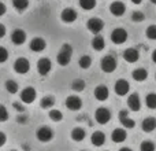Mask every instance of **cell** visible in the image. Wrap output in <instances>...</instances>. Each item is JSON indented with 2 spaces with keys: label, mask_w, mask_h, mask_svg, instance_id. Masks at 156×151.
I'll return each mask as SVG.
<instances>
[{
  "label": "cell",
  "mask_w": 156,
  "mask_h": 151,
  "mask_svg": "<svg viewBox=\"0 0 156 151\" xmlns=\"http://www.w3.org/2000/svg\"><path fill=\"white\" fill-rule=\"evenodd\" d=\"M71 57H73V47L70 44H63L56 57V62L60 66H67L71 61Z\"/></svg>",
  "instance_id": "6da1fadb"
},
{
  "label": "cell",
  "mask_w": 156,
  "mask_h": 151,
  "mask_svg": "<svg viewBox=\"0 0 156 151\" xmlns=\"http://www.w3.org/2000/svg\"><path fill=\"white\" fill-rule=\"evenodd\" d=\"M116 66H118V63H116L115 57H112V55H105L101 59V62H100V68H101V70L104 73H112V72H115Z\"/></svg>",
  "instance_id": "7a4b0ae2"
},
{
  "label": "cell",
  "mask_w": 156,
  "mask_h": 151,
  "mask_svg": "<svg viewBox=\"0 0 156 151\" xmlns=\"http://www.w3.org/2000/svg\"><path fill=\"white\" fill-rule=\"evenodd\" d=\"M127 40V32L123 29V28H116L111 32V41L116 46L119 44H123L125 41Z\"/></svg>",
  "instance_id": "3957f363"
},
{
  "label": "cell",
  "mask_w": 156,
  "mask_h": 151,
  "mask_svg": "<svg viewBox=\"0 0 156 151\" xmlns=\"http://www.w3.org/2000/svg\"><path fill=\"white\" fill-rule=\"evenodd\" d=\"M94 120L96 122H99L100 125H105L110 122L111 120V111L105 107H99L94 113Z\"/></svg>",
  "instance_id": "277c9868"
},
{
  "label": "cell",
  "mask_w": 156,
  "mask_h": 151,
  "mask_svg": "<svg viewBox=\"0 0 156 151\" xmlns=\"http://www.w3.org/2000/svg\"><path fill=\"white\" fill-rule=\"evenodd\" d=\"M86 28H88V30L90 33L99 35V33L103 30V28H104V22H103L100 18H90L88 22H86Z\"/></svg>",
  "instance_id": "5b68a950"
},
{
  "label": "cell",
  "mask_w": 156,
  "mask_h": 151,
  "mask_svg": "<svg viewBox=\"0 0 156 151\" xmlns=\"http://www.w3.org/2000/svg\"><path fill=\"white\" fill-rule=\"evenodd\" d=\"M36 136H37V139L41 143H48V142H51L52 139H54V131L48 127H41L40 129L37 131Z\"/></svg>",
  "instance_id": "8992f818"
},
{
  "label": "cell",
  "mask_w": 156,
  "mask_h": 151,
  "mask_svg": "<svg viewBox=\"0 0 156 151\" xmlns=\"http://www.w3.org/2000/svg\"><path fill=\"white\" fill-rule=\"evenodd\" d=\"M36 96H37V92H36V89L32 88V87H26V88H23L21 92V100L23 103H26V105L34 102Z\"/></svg>",
  "instance_id": "52a82bcc"
},
{
  "label": "cell",
  "mask_w": 156,
  "mask_h": 151,
  "mask_svg": "<svg viewBox=\"0 0 156 151\" xmlns=\"http://www.w3.org/2000/svg\"><path fill=\"white\" fill-rule=\"evenodd\" d=\"M30 69V63L26 58H18L14 63V70L18 74H26Z\"/></svg>",
  "instance_id": "ba28073f"
},
{
  "label": "cell",
  "mask_w": 156,
  "mask_h": 151,
  "mask_svg": "<svg viewBox=\"0 0 156 151\" xmlns=\"http://www.w3.org/2000/svg\"><path fill=\"white\" fill-rule=\"evenodd\" d=\"M119 122L122 124V127L129 128V129L134 128V125H136V121L129 117V111L127 110H121L119 111Z\"/></svg>",
  "instance_id": "9c48e42d"
},
{
  "label": "cell",
  "mask_w": 156,
  "mask_h": 151,
  "mask_svg": "<svg viewBox=\"0 0 156 151\" xmlns=\"http://www.w3.org/2000/svg\"><path fill=\"white\" fill-rule=\"evenodd\" d=\"M52 69V62L48 58H41L37 62V70L41 76H47Z\"/></svg>",
  "instance_id": "30bf717a"
},
{
  "label": "cell",
  "mask_w": 156,
  "mask_h": 151,
  "mask_svg": "<svg viewBox=\"0 0 156 151\" xmlns=\"http://www.w3.org/2000/svg\"><path fill=\"white\" fill-rule=\"evenodd\" d=\"M66 107L71 111H77L82 107V100H81V98L76 96V95L69 96L67 99H66Z\"/></svg>",
  "instance_id": "8fae6325"
},
{
  "label": "cell",
  "mask_w": 156,
  "mask_h": 151,
  "mask_svg": "<svg viewBox=\"0 0 156 151\" xmlns=\"http://www.w3.org/2000/svg\"><path fill=\"white\" fill-rule=\"evenodd\" d=\"M130 89V85L126 80H118L115 83V87H114V91L118 96H125V95L129 92Z\"/></svg>",
  "instance_id": "7c38bea8"
},
{
  "label": "cell",
  "mask_w": 156,
  "mask_h": 151,
  "mask_svg": "<svg viewBox=\"0 0 156 151\" xmlns=\"http://www.w3.org/2000/svg\"><path fill=\"white\" fill-rule=\"evenodd\" d=\"M77 17H78L77 11L73 10V8H65L62 11V14H60V18H62V21L65 24H73L77 19Z\"/></svg>",
  "instance_id": "4fadbf2b"
},
{
  "label": "cell",
  "mask_w": 156,
  "mask_h": 151,
  "mask_svg": "<svg viewBox=\"0 0 156 151\" xmlns=\"http://www.w3.org/2000/svg\"><path fill=\"white\" fill-rule=\"evenodd\" d=\"M11 41L15 46H22V44L26 41V33L22 29H15L11 33Z\"/></svg>",
  "instance_id": "5bb4252c"
},
{
  "label": "cell",
  "mask_w": 156,
  "mask_h": 151,
  "mask_svg": "<svg viewBox=\"0 0 156 151\" xmlns=\"http://www.w3.org/2000/svg\"><path fill=\"white\" fill-rule=\"evenodd\" d=\"M110 96V91L105 85H97L94 88V98H96L99 102H104V100L108 99Z\"/></svg>",
  "instance_id": "9a60e30c"
},
{
  "label": "cell",
  "mask_w": 156,
  "mask_h": 151,
  "mask_svg": "<svg viewBox=\"0 0 156 151\" xmlns=\"http://www.w3.org/2000/svg\"><path fill=\"white\" fill-rule=\"evenodd\" d=\"M123 59L126 61L127 63H134L140 59V52L136 48H127V50H125V52H123Z\"/></svg>",
  "instance_id": "2e32d148"
},
{
  "label": "cell",
  "mask_w": 156,
  "mask_h": 151,
  "mask_svg": "<svg viewBox=\"0 0 156 151\" xmlns=\"http://www.w3.org/2000/svg\"><path fill=\"white\" fill-rule=\"evenodd\" d=\"M110 11L114 17H122L126 13V6L122 2H114V3H111V6H110Z\"/></svg>",
  "instance_id": "e0dca14e"
},
{
  "label": "cell",
  "mask_w": 156,
  "mask_h": 151,
  "mask_svg": "<svg viewBox=\"0 0 156 151\" xmlns=\"http://www.w3.org/2000/svg\"><path fill=\"white\" fill-rule=\"evenodd\" d=\"M127 106L132 111H140L141 109V100L137 94H132L127 98Z\"/></svg>",
  "instance_id": "ac0fdd59"
},
{
  "label": "cell",
  "mask_w": 156,
  "mask_h": 151,
  "mask_svg": "<svg viewBox=\"0 0 156 151\" xmlns=\"http://www.w3.org/2000/svg\"><path fill=\"white\" fill-rule=\"evenodd\" d=\"M45 47H47L45 40L41 37H36L30 41V50H32L33 52H41L45 50Z\"/></svg>",
  "instance_id": "d6986e66"
},
{
  "label": "cell",
  "mask_w": 156,
  "mask_h": 151,
  "mask_svg": "<svg viewBox=\"0 0 156 151\" xmlns=\"http://www.w3.org/2000/svg\"><path fill=\"white\" fill-rule=\"evenodd\" d=\"M127 138V133L125 129H122V128H118V129H114L112 133H111V139H112L114 143H122V142H125Z\"/></svg>",
  "instance_id": "ffe728a7"
},
{
  "label": "cell",
  "mask_w": 156,
  "mask_h": 151,
  "mask_svg": "<svg viewBox=\"0 0 156 151\" xmlns=\"http://www.w3.org/2000/svg\"><path fill=\"white\" fill-rule=\"evenodd\" d=\"M141 128H143V131L147 132V133L154 132V131L156 129V118H154V117H148V118H145L143 122H141Z\"/></svg>",
  "instance_id": "44dd1931"
},
{
  "label": "cell",
  "mask_w": 156,
  "mask_h": 151,
  "mask_svg": "<svg viewBox=\"0 0 156 151\" xmlns=\"http://www.w3.org/2000/svg\"><path fill=\"white\" fill-rule=\"evenodd\" d=\"M90 142L94 147H101L103 144L105 143V135L100 131H96L93 135L90 136Z\"/></svg>",
  "instance_id": "7402d4cb"
},
{
  "label": "cell",
  "mask_w": 156,
  "mask_h": 151,
  "mask_svg": "<svg viewBox=\"0 0 156 151\" xmlns=\"http://www.w3.org/2000/svg\"><path fill=\"white\" fill-rule=\"evenodd\" d=\"M104 47H105L104 39L99 35H94V37L92 39V48H93L94 51H103Z\"/></svg>",
  "instance_id": "603a6c76"
},
{
  "label": "cell",
  "mask_w": 156,
  "mask_h": 151,
  "mask_svg": "<svg viewBox=\"0 0 156 151\" xmlns=\"http://www.w3.org/2000/svg\"><path fill=\"white\" fill-rule=\"evenodd\" d=\"M132 77H133V80H134V81L141 83V81L147 80V77H148V72H147L144 68H138V69H136V70L133 72Z\"/></svg>",
  "instance_id": "cb8c5ba5"
},
{
  "label": "cell",
  "mask_w": 156,
  "mask_h": 151,
  "mask_svg": "<svg viewBox=\"0 0 156 151\" xmlns=\"http://www.w3.org/2000/svg\"><path fill=\"white\" fill-rule=\"evenodd\" d=\"M85 138H86V132L82 128H74V129L71 131V139H73L74 142H82Z\"/></svg>",
  "instance_id": "d4e9b609"
},
{
  "label": "cell",
  "mask_w": 156,
  "mask_h": 151,
  "mask_svg": "<svg viewBox=\"0 0 156 151\" xmlns=\"http://www.w3.org/2000/svg\"><path fill=\"white\" fill-rule=\"evenodd\" d=\"M86 84L83 80H81V78H77V80L73 81V84H71V89H73L74 92H82L83 89H85Z\"/></svg>",
  "instance_id": "484cf974"
},
{
  "label": "cell",
  "mask_w": 156,
  "mask_h": 151,
  "mask_svg": "<svg viewBox=\"0 0 156 151\" xmlns=\"http://www.w3.org/2000/svg\"><path fill=\"white\" fill-rule=\"evenodd\" d=\"M78 65H80L81 69H89L92 66V58L89 55H82L78 61Z\"/></svg>",
  "instance_id": "4316f807"
},
{
  "label": "cell",
  "mask_w": 156,
  "mask_h": 151,
  "mask_svg": "<svg viewBox=\"0 0 156 151\" xmlns=\"http://www.w3.org/2000/svg\"><path fill=\"white\" fill-rule=\"evenodd\" d=\"M12 6L15 10L25 11L27 7H29V0H12Z\"/></svg>",
  "instance_id": "83f0119b"
},
{
  "label": "cell",
  "mask_w": 156,
  "mask_h": 151,
  "mask_svg": "<svg viewBox=\"0 0 156 151\" xmlns=\"http://www.w3.org/2000/svg\"><path fill=\"white\" fill-rule=\"evenodd\" d=\"M5 89H7V92H10L11 95L16 94V92H18V89H19L18 83H15L14 80H7V81H5Z\"/></svg>",
  "instance_id": "f1b7e54d"
},
{
  "label": "cell",
  "mask_w": 156,
  "mask_h": 151,
  "mask_svg": "<svg viewBox=\"0 0 156 151\" xmlns=\"http://www.w3.org/2000/svg\"><path fill=\"white\" fill-rule=\"evenodd\" d=\"M55 105V99L52 96H44L40 102L41 109H51Z\"/></svg>",
  "instance_id": "f546056e"
},
{
  "label": "cell",
  "mask_w": 156,
  "mask_h": 151,
  "mask_svg": "<svg viewBox=\"0 0 156 151\" xmlns=\"http://www.w3.org/2000/svg\"><path fill=\"white\" fill-rule=\"evenodd\" d=\"M145 105H147V107H148V109H151V110H155V109H156V94L147 95Z\"/></svg>",
  "instance_id": "4dcf8cb0"
},
{
  "label": "cell",
  "mask_w": 156,
  "mask_h": 151,
  "mask_svg": "<svg viewBox=\"0 0 156 151\" xmlns=\"http://www.w3.org/2000/svg\"><path fill=\"white\" fill-rule=\"evenodd\" d=\"M80 6L82 10H93L94 6H96V0H80Z\"/></svg>",
  "instance_id": "1f68e13d"
},
{
  "label": "cell",
  "mask_w": 156,
  "mask_h": 151,
  "mask_svg": "<svg viewBox=\"0 0 156 151\" xmlns=\"http://www.w3.org/2000/svg\"><path fill=\"white\" fill-rule=\"evenodd\" d=\"M49 118H51L52 121H55V122H59V121H62L63 114H62V111L60 110H51L49 111Z\"/></svg>",
  "instance_id": "d6a6232c"
},
{
  "label": "cell",
  "mask_w": 156,
  "mask_h": 151,
  "mask_svg": "<svg viewBox=\"0 0 156 151\" xmlns=\"http://www.w3.org/2000/svg\"><path fill=\"white\" fill-rule=\"evenodd\" d=\"M145 35L149 40H156V25H151V26L147 28Z\"/></svg>",
  "instance_id": "836d02e7"
},
{
  "label": "cell",
  "mask_w": 156,
  "mask_h": 151,
  "mask_svg": "<svg viewBox=\"0 0 156 151\" xmlns=\"http://www.w3.org/2000/svg\"><path fill=\"white\" fill-rule=\"evenodd\" d=\"M140 149H141V151H155L156 147H155V144L152 143V142L145 140V142H143V143H141Z\"/></svg>",
  "instance_id": "e575fe53"
},
{
  "label": "cell",
  "mask_w": 156,
  "mask_h": 151,
  "mask_svg": "<svg viewBox=\"0 0 156 151\" xmlns=\"http://www.w3.org/2000/svg\"><path fill=\"white\" fill-rule=\"evenodd\" d=\"M145 19V15L141 11H133L132 13V21L133 22H143Z\"/></svg>",
  "instance_id": "d590c367"
},
{
  "label": "cell",
  "mask_w": 156,
  "mask_h": 151,
  "mask_svg": "<svg viewBox=\"0 0 156 151\" xmlns=\"http://www.w3.org/2000/svg\"><path fill=\"white\" fill-rule=\"evenodd\" d=\"M10 118V114H8V110L5 109V106L0 105V122H5Z\"/></svg>",
  "instance_id": "8d00e7d4"
},
{
  "label": "cell",
  "mask_w": 156,
  "mask_h": 151,
  "mask_svg": "<svg viewBox=\"0 0 156 151\" xmlns=\"http://www.w3.org/2000/svg\"><path fill=\"white\" fill-rule=\"evenodd\" d=\"M8 59V51L4 47H0V63H4Z\"/></svg>",
  "instance_id": "74e56055"
},
{
  "label": "cell",
  "mask_w": 156,
  "mask_h": 151,
  "mask_svg": "<svg viewBox=\"0 0 156 151\" xmlns=\"http://www.w3.org/2000/svg\"><path fill=\"white\" fill-rule=\"evenodd\" d=\"M12 107L15 109L16 111H19V113H23V111H25V107H23L22 105H19L18 102H14V103H12Z\"/></svg>",
  "instance_id": "f35d334b"
},
{
  "label": "cell",
  "mask_w": 156,
  "mask_h": 151,
  "mask_svg": "<svg viewBox=\"0 0 156 151\" xmlns=\"http://www.w3.org/2000/svg\"><path fill=\"white\" fill-rule=\"evenodd\" d=\"M16 121H18L19 124H26V122H27V117L26 116H18V117H16Z\"/></svg>",
  "instance_id": "ab89813d"
},
{
  "label": "cell",
  "mask_w": 156,
  "mask_h": 151,
  "mask_svg": "<svg viewBox=\"0 0 156 151\" xmlns=\"http://www.w3.org/2000/svg\"><path fill=\"white\" fill-rule=\"evenodd\" d=\"M5 142H7V138H5V135L3 132H0V147L4 146Z\"/></svg>",
  "instance_id": "60d3db41"
},
{
  "label": "cell",
  "mask_w": 156,
  "mask_h": 151,
  "mask_svg": "<svg viewBox=\"0 0 156 151\" xmlns=\"http://www.w3.org/2000/svg\"><path fill=\"white\" fill-rule=\"evenodd\" d=\"M5 11H7V7H5V4H4V3H2V2H0V17H2V15H4V14H5Z\"/></svg>",
  "instance_id": "b9f144b4"
},
{
  "label": "cell",
  "mask_w": 156,
  "mask_h": 151,
  "mask_svg": "<svg viewBox=\"0 0 156 151\" xmlns=\"http://www.w3.org/2000/svg\"><path fill=\"white\" fill-rule=\"evenodd\" d=\"M4 36H5V26L0 24V39L4 37Z\"/></svg>",
  "instance_id": "7bdbcfd3"
},
{
  "label": "cell",
  "mask_w": 156,
  "mask_h": 151,
  "mask_svg": "<svg viewBox=\"0 0 156 151\" xmlns=\"http://www.w3.org/2000/svg\"><path fill=\"white\" fill-rule=\"evenodd\" d=\"M152 61H154V62L156 63V50H155L154 52H152Z\"/></svg>",
  "instance_id": "ee69618b"
},
{
  "label": "cell",
  "mask_w": 156,
  "mask_h": 151,
  "mask_svg": "<svg viewBox=\"0 0 156 151\" xmlns=\"http://www.w3.org/2000/svg\"><path fill=\"white\" fill-rule=\"evenodd\" d=\"M119 151H133L132 149H129V147H123V149H121Z\"/></svg>",
  "instance_id": "f6af8a7d"
},
{
  "label": "cell",
  "mask_w": 156,
  "mask_h": 151,
  "mask_svg": "<svg viewBox=\"0 0 156 151\" xmlns=\"http://www.w3.org/2000/svg\"><path fill=\"white\" fill-rule=\"evenodd\" d=\"M141 2H143V0H132V3H134V4H140Z\"/></svg>",
  "instance_id": "bcb514c9"
},
{
  "label": "cell",
  "mask_w": 156,
  "mask_h": 151,
  "mask_svg": "<svg viewBox=\"0 0 156 151\" xmlns=\"http://www.w3.org/2000/svg\"><path fill=\"white\" fill-rule=\"evenodd\" d=\"M151 3H154V4H156V0H151Z\"/></svg>",
  "instance_id": "7dc6e473"
},
{
  "label": "cell",
  "mask_w": 156,
  "mask_h": 151,
  "mask_svg": "<svg viewBox=\"0 0 156 151\" xmlns=\"http://www.w3.org/2000/svg\"><path fill=\"white\" fill-rule=\"evenodd\" d=\"M11 151H16V150H11Z\"/></svg>",
  "instance_id": "c3c4849f"
},
{
  "label": "cell",
  "mask_w": 156,
  "mask_h": 151,
  "mask_svg": "<svg viewBox=\"0 0 156 151\" xmlns=\"http://www.w3.org/2000/svg\"><path fill=\"white\" fill-rule=\"evenodd\" d=\"M155 78H156V74H155Z\"/></svg>",
  "instance_id": "681fc988"
}]
</instances>
